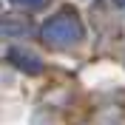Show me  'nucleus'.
I'll use <instances>...</instances> for the list:
<instances>
[{"instance_id":"nucleus-1","label":"nucleus","mask_w":125,"mask_h":125,"mask_svg":"<svg viewBox=\"0 0 125 125\" xmlns=\"http://www.w3.org/2000/svg\"><path fill=\"white\" fill-rule=\"evenodd\" d=\"M85 37V29H83V20L77 17L74 9H62L54 17H48L46 26H43V40L54 48L62 46H74Z\"/></svg>"},{"instance_id":"nucleus-2","label":"nucleus","mask_w":125,"mask_h":125,"mask_svg":"<svg viewBox=\"0 0 125 125\" xmlns=\"http://www.w3.org/2000/svg\"><path fill=\"white\" fill-rule=\"evenodd\" d=\"M9 62L17 65L20 71H26V74H40V71H43V60H40L34 51L23 48V46H14L9 51Z\"/></svg>"},{"instance_id":"nucleus-3","label":"nucleus","mask_w":125,"mask_h":125,"mask_svg":"<svg viewBox=\"0 0 125 125\" xmlns=\"http://www.w3.org/2000/svg\"><path fill=\"white\" fill-rule=\"evenodd\" d=\"M31 31L29 20H20V17H0V37H26Z\"/></svg>"},{"instance_id":"nucleus-4","label":"nucleus","mask_w":125,"mask_h":125,"mask_svg":"<svg viewBox=\"0 0 125 125\" xmlns=\"http://www.w3.org/2000/svg\"><path fill=\"white\" fill-rule=\"evenodd\" d=\"M11 6H17V9H40L46 0H9Z\"/></svg>"},{"instance_id":"nucleus-5","label":"nucleus","mask_w":125,"mask_h":125,"mask_svg":"<svg viewBox=\"0 0 125 125\" xmlns=\"http://www.w3.org/2000/svg\"><path fill=\"white\" fill-rule=\"evenodd\" d=\"M114 3H117V6H125V0H114Z\"/></svg>"}]
</instances>
